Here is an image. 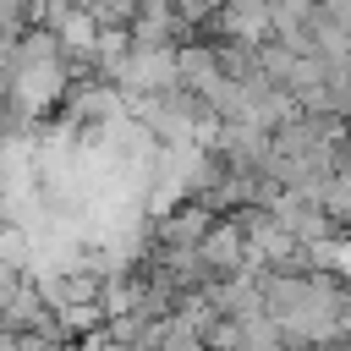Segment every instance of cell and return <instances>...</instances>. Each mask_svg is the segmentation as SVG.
<instances>
[{
  "mask_svg": "<svg viewBox=\"0 0 351 351\" xmlns=\"http://www.w3.org/2000/svg\"><path fill=\"white\" fill-rule=\"evenodd\" d=\"M60 335H44V329H5V351H55Z\"/></svg>",
  "mask_w": 351,
  "mask_h": 351,
  "instance_id": "cell-1",
  "label": "cell"
}]
</instances>
